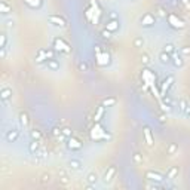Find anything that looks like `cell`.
<instances>
[{"mask_svg": "<svg viewBox=\"0 0 190 190\" xmlns=\"http://www.w3.org/2000/svg\"><path fill=\"white\" fill-rule=\"evenodd\" d=\"M28 150H30V153L31 155H37V156H45V150L42 149L40 146V141H37V140H33V141L28 144Z\"/></svg>", "mask_w": 190, "mask_h": 190, "instance_id": "obj_1", "label": "cell"}, {"mask_svg": "<svg viewBox=\"0 0 190 190\" xmlns=\"http://www.w3.org/2000/svg\"><path fill=\"white\" fill-rule=\"evenodd\" d=\"M54 48L57 51H60V52H64V54H68L70 52V46H68V43L62 37H57L54 39Z\"/></svg>", "mask_w": 190, "mask_h": 190, "instance_id": "obj_2", "label": "cell"}, {"mask_svg": "<svg viewBox=\"0 0 190 190\" xmlns=\"http://www.w3.org/2000/svg\"><path fill=\"white\" fill-rule=\"evenodd\" d=\"M48 21L52 24V25H55V27H66V20L62 18L61 15H49L48 16Z\"/></svg>", "mask_w": 190, "mask_h": 190, "instance_id": "obj_3", "label": "cell"}, {"mask_svg": "<svg viewBox=\"0 0 190 190\" xmlns=\"http://www.w3.org/2000/svg\"><path fill=\"white\" fill-rule=\"evenodd\" d=\"M140 22H141L142 27H152L156 22V18H155V15H152V14H144L141 16Z\"/></svg>", "mask_w": 190, "mask_h": 190, "instance_id": "obj_4", "label": "cell"}, {"mask_svg": "<svg viewBox=\"0 0 190 190\" xmlns=\"http://www.w3.org/2000/svg\"><path fill=\"white\" fill-rule=\"evenodd\" d=\"M116 175V166L115 165H111V166H109V170L104 172V175H102V181L106 184H109L111 180H113V177Z\"/></svg>", "mask_w": 190, "mask_h": 190, "instance_id": "obj_5", "label": "cell"}, {"mask_svg": "<svg viewBox=\"0 0 190 190\" xmlns=\"http://www.w3.org/2000/svg\"><path fill=\"white\" fill-rule=\"evenodd\" d=\"M5 138H6L7 142H15L18 138H20V131H18L16 128L9 129V131L6 132V135H5Z\"/></svg>", "mask_w": 190, "mask_h": 190, "instance_id": "obj_6", "label": "cell"}, {"mask_svg": "<svg viewBox=\"0 0 190 190\" xmlns=\"http://www.w3.org/2000/svg\"><path fill=\"white\" fill-rule=\"evenodd\" d=\"M146 178L150 180V181H155V183H161V181H163L165 177L162 174H159V172H155V171H147L146 172Z\"/></svg>", "mask_w": 190, "mask_h": 190, "instance_id": "obj_7", "label": "cell"}, {"mask_svg": "<svg viewBox=\"0 0 190 190\" xmlns=\"http://www.w3.org/2000/svg\"><path fill=\"white\" fill-rule=\"evenodd\" d=\"M171 62H172L177 68L183 67V66H184V57L181 54H177V51H175L174 54L171 55Z\"/></svg>", "mask_w": 190, "mask_h": 190, "instance_id": "obj_8", "label": "cell"}, {"mask_svg": "<svg viewBox=\"0 0 190 190\" xmlns=\"http://www.w3.org/2000/svg\"><path fill=\"white\" fill-rule=\"evenodd\" d=\"M120 28V24H119V20H109L107 24H106V30H109L111 33H115Z\"/></svg>", "mask_w": 190, "mask_h": 190, "instance_id": "obj_9", "label": "cell"}, {"mask_svg": "<svg viewBox=\"0 0 190 190\" xmlns=\"http://www.w3.org/2000/svg\"><path fill=\"white\" fill-rule=\"evenodd\" d=\"M0 98H2V101H7L9 98H12V89L5 86V88H2L0 91Z\"/></svg>", "mask_w": 190, "mask_h": 190, "instance_id": "obj_10", "label": "cell"}, {"mask_svg": "<svg viewBox=\"0 0 190 190\" xmlns=\"http://www.w3.org/2000/svg\"><path fill=\"white\" fill-rule=\"evenodd\" d=\"M67 147L70 150H80L82 149V144L76 138H73V137H70V140L67 141Z\"/></svg>", "mask_w": 190, "mask_h": 190, "instance_id": "obj_11", "label": "cell"}, {"mask_svg": "<svg viewBox=\"0 0 190 190\" xmlns=\"http://www.w3.org/2000/svg\"><path fill=\"white\" fill-rule=\"evenodd\" d=\"M12 12V6L7 3V2H0V14L2 15H7V14H11Z\"/></svg>", "mask_w": 190, "mask_h": 190, "instance_id": "obj_12", "label": "cell"}, {"mask_svg": "<svg viewBox=\"0 0 190 190\" xmlns=\"http://www.w3.org/2000/svg\"><path fill=\"white\" fill-rule=\"evenodd\" d=\"M172 82H174V76H168V77L162 82V95H165V92L168 91V88L171 86Z\"/></svg>", "mask_w": 190, "mask_h": 190, "instance_id": "obj_13", "label": "cell"}, {"mask_svg": "<svg viewBox=\"0 0 190 190\" xmlns=\"http://www.w3.org/2000/svg\"><path fill=\"white\" fill-rule=\"evenodd\" d=\"M46 66L49 70H52V71H57V70H60V62H58V60H48L46 61Z\"/></svg>", "mask_w": 190, "mask_h": 190, "instance_id": "obj_14", "label": "cell"}, {"mask_svg": "<svg viewBox=\"0 0 190 190\" xmlns=\"http://www.w3.org/2000/svg\"><path fill=\"white\" fill-rule=\"evenodd\" d=\"M68 166L73 171H79L82 168V162L79 159H70V161H68Z\"/></svg>", "mask_w": 190, "mask_h": 190, "instance_id": "obj_15", "label": "cell"}, {"mask_svg": "<svg viewBox=\"0 0 190 190\" xmlns=\"http://www.w3.org/2000/svg\"><path fill=\"white\" fill-rule=\"evenodd\" d=\"M86 181H88V184H92V186H95L97 184V181H98V175H97V172H89L88 175H86Z\"/></svg>", "mask_w": 190, "mask_h": 190, "instance_id": "obj_16", "label": "cell"}, {"mask_svg": "<svg viewBox=\"0 0 190 190\" xmlns=\"http://www.w3.org/2000/svg\"><path fill=\"white\" fill-rule=\"evenodd\" d=\"M20 122H21V125H22V126H25V128L28 126L30 119H28V115L25 113V111H21V113H20Z\"/></svg>", "mask_w": 190, "mask_h": 190, "instance_id": "obj_17", "label": "cell"}, {"mask_svg": "<svg viewBox=\"0 0 190 190\" xmlns=\"http://www.w3.org/2000/svg\"><path fill=\"white\" fill-rule=\"evenodd\" d=\"M159 60H161V62H162V64H170V62H171V55L166 54L165 51H162V52L159 54Z\"/></svg>", "mask_w": 190, "mask_h": 190, "instance_id": "obj_18", "label": "cell"}, {"mask_svg": "<svg viewBox=\"0 0 190 190\" xmlns=\"http://www.w3.org/2000/svg\"><path fill=\"white\" fill-rule=\"evenodd\" d=\"M43 61H46V51L45 49H40L39 52H37V55H36V62H43Z\"/></svg>", "mask_w": 190, "mask_h": 190, "instance_id": "obj_19", "label": "cell"}, {"mask_svg": "<svg viewBox=\"0 0 190 190\" xmlns=\"http://www.w3.org/2000/svg\"><path fill=\"white\" fill-rule=\"evenodd\" d=\"M142 132H144V137H146V141H147V144H149V146H153V138H152V131H150V129L147 128V126H146Z\"/></svg>", "mask_w": 190, "mask_h": 190, "instance_id": "obj_20", "label": "cell"}, {"mask_svg": "<svg viewBox=\"0 0 190 190\" xmlns=\"http://www.w3.org/2000/svg\"><path fill=\"white\" fill-rule=\"evenodd\" d=\"M175 175H178V166H172V168L168 171V174H166V178L172 180V178H175Z\"/></svg>", "mask_w": 190, "mask_h": 190, "instance_id": "obj_21", "label": "cell"}, {"mask_svg": "<svg viewBox=\"0 0 190 190\" xmlns=\"http://www.w3.org/2000/svg\"><path fill=\"white\" fill-rule=\"evenodd\" d=\"M163 51H165L166 54L172 55V54H174V52H175V46H174L172 43H166V45L163 46Z\"/></svg>", "mask_w": 190, "mask_h": 190, "instance_id": "obj_22", "label": "cell"}, {"mask_svg": "<svg viewBox=\"0 0 190 190\" xmlns=\"http://www.w3.org/2000/svg\"><path fill=\"white\" fill-rule=\"evenodd\" d=\"M178 109H180V111H181V113H186V110L189 109L187 101H186V100H180V101H178Z\"/></svg>", "mask_w": 190, "mask_h": 190, "instance_id": "obj_23", "label": "cell"}, {"mask_svg": "<svg viewBox=\"0 0 190 190\" xmlns=\"http://www.w3.org/2000/svg\"><path fill=\"white\" fill-rule=\"evenodd\" d=\"M177 150H178V146H177L175 142H171L170 146H168V149H166V153L168 155H174Z\"/></svg>", "mask_w": 190, "mask_h": 190, "instance_id": "obj_24", "label": "cell"}, {"mask_svg": "<svg viewBox=\"0 0 190 190\" xmlns=\"http://www.w3.org/2000/svg\"><path fill=\"white\" fill-rule=\"evenodd\" d=\"M115 104H116V98H107V100H104V102H102L104 107H111Z\"/></svg>", "mask_w": 190, "mask_h": 190, "instance_id": "obj_25", "label": "cell"}, {"mask_svg": "<svg viewBox=\"0 0 190 190\" xmlns=\"http://www.w3.org/2000/svg\"><path fill=\"white\" fill-rule=\"evenodd\" d=\"M30 135H31V138H33V140H37V141H40V140H42V134L39 132V131H36V129L30 132Z\"/></svg>", "mask_w": 190, "mask_h": 190, "instance_id": "obj_26", "label": "cell"}, {"mask_svg": "<svg viewBox=\"0 0 190 190\" xmlns=\"http://www.w3.org/2000/svg\"><path fill=\"white\" fill-rule=\"evenodd\" d=\"M134 46L135 48H142L144 46V39H142V37H137L135 40H134Z\"/></svg>", "mask_w": 190, "mask_h": 190, "instance_id": "obj_27", "label": "cell"}, {"mask_svg": "<svg viewBox=\"0 0 190 190\" xmlns=\"http://www.w3.org/2000/svg\"><path fill=\"white\" fill-rule=\"evenodd\" d=\"M141 61L144 66H150V57L147 54H142L141 55Z\"/></svg>", "mask_w": 190, "mask_h": 190, "instance_id": "obj_28", "label": "cell"}, {"mask_svg": "<svg viewBox=\"0 0 190 190\" xmlns=\"http://www.w3.org/2000/svg\"><path fill=\"white\" fill-rule=\"evenodd\" d=\"M42 184H46V183H51V175H49V174H43V175H42Z\"/></svg>", "mask_w": 190, "mask_h": 190, "instance_id": "obj_29", "label": "cell"}, {"mask_svg": "<svg viewBox=\"0 0 190 190\" xmlns=\"http://www.w3.org/2000/svg\"><path fill=\"white\" fill-rule=\"evenodd\" d=\"M54 58H55V52L51 51V49H48L46 51V61L48 60H54Z\"/></svg>", "mask_w": 190, "mask_h": 190, "instance_id": "obj_30", "label": "cell"}, {"mask_svg": "<svg viewBox=\"0 0 190 190\" xmlns=\"http://www.w3.org/2000/svg\"><path fill=\"white\" fill-rule=\"evenodd\" d=\"M62 135H66V137H73V132H71V129L70 128H62Z\"/></svg>", "mask_w": 190, "mask_h": 190, "instance_id": "obj_31", "label": "cell"}, {"mask_svg": "<svg viewBox=\"0 0 190 190\" xmlns=\"http://www.w3.org/2000/svg\"><path fill=\"white\" fill-rule=\"evenodd\" d=\"M6 42H7L6 34H2V40H0V49H2V48H6Z\"/></svg>", "mask_w": 190, "mask_h": 190, "instance_id": "obj_32", "label": "cell"}, {"mask_svg": "<svg viewBox=\"0 0 190 190\" xmlns=\"http://www.w3.org/2000/svg\"><path fill=\"white\" fill-rule=\"evenodd\" d=\"M109 20H119V15H117V12H115V11L109 12Z\"/></svg>", "mask_w": 190, "mask_h": 190, "instance_id": "obj_33", "label": "cell"}, {"mask_svg": "<svg viewBox=\"0 0 190 190\" xmlns=\"http://www.w3.org/2000/svg\"><path fill=\"white\" fill-rule=\"evenodd\" d=\"M60 181H61V184H64V186H67L70 180H68V177H67V175H61V177H60Z\"/></svg>", "mask_w": 190, "mask_h": 190, "instance_id": "obj_34", "label": "cell"}, {"mask_svg": "<svg viewBox=\"0 0 190 190\" xmlns=\"http://www.w3.org/2000/svg\"><path fill=\"white\" fill-rule=\"evenodd\" d=\"M79 70H80V71H88V66H86V62H79Z\"/></svg>", "mask_w": 190, "mask_h": 190, "instance_id": "obj_35", "label": "cell"}, {"mask_svg": "<svg viewBox=\"0 0 190 190\" xmlns=\"http://www.w3.org/2000/svg\"><path fill=\"white\" fill-rule=\"evenodd\" d=\"M102 113H104V106H102L101 109L98 110V113H97V116H95V120H100V117L102 116Z\"/></svg>", "mask_w": 190, "mask_h": 190, "instance_id": "obj_36", "label": "cell"}, {"mask_svg": "<svg viewBox=\"0 0 190 190\" xmlns=\"http://www.w3.org/2000/svg\"><path fill=\"white\" fill-rule=\"evenodd\" d=\"M102 37L110 39V37H111V31H109V30H104V31H102Z\"/></svg>", "mask_w": 190, "mask_h": 190, "instance_id": "obj_37", "label": "cell"}, {"mask_svg": "<svg viewBox=\"0 0 190 190\" xmlns=\"http://www.w3.org/2000/svg\"><path fill=\"white\" fill-rule=\"evenodd\" d=\"M181 54H183V55H190V48L189 46H184L183 49H181Z\"/></svg>", "mask_w": 190, "mask_h": 190, "instance_id": "obj_38", "label": "cell"}, {"mask_svg": "<svg viewBox=\"0 0 190 190\" xmlns=\"http://www.w3.org/2000/svg\"><path fill=\"white\" fill-rule=\"evenodd\" d=\"M0 57H2V60L6 58V48H2V49H0Z\"/></svg>", "mask_w": 190, "mask_h": 190, "instance_id": "obj_39", "label": "cell"}, {"mask_svg": "<svg viewBox=\"0 0 190 190\" xmlns=\"http://www.w3.org/2000/svg\"><path fill=\"white\" fill-rule=\"evenodd\" d=\"M134 161H135L137 163L141 162V157H140V155H138V153H135V155H134Z\"/></svg>", "mask_w": 190, "mask_h": 190, "instance_id": "obj_40", "label": "cell"}, {"mask_svg": "<svg viewBox=\"0 0 190 190\" xmlns=\"http://www.w3.org/2000/svg\"><path fill=\"white\" fill-rule=\"evenodd\" d=\"M6 25H7V27H14V21H12V20H7L6 21Z\"/></svg>", "mask_w": 190, "mask_h": 190, "instance_id": "obj_41", "label": "cell"}, {"mask_svg": "<svg viewBox=\"0 0 190 190\" xmlns=\"http://www.w3.org/2000/svg\"><path fill=\"white\" fill-rule=\"evenodd\" d=\"M163 101L166 102L168 106H170V104H171V100H170V98H168V97H163Z\"/></svg>", "mask_w": 190, "mask_h": 190, "instance_id": "obj_42", "label": "cell"}, {"mask_svg": "<svg viewBox=\"0 0 190 190\" xmlns=\"http://www.w3.org/2000/svg\"><path fill=\"white\" fill-rule=\"evenodd\" d=\"M128 2H137V0H128Z\"/></svg>", "mask_w": 190, "mask_h": 190, "instance_id": "obj_43", "label": "cell"}]
</instances>
